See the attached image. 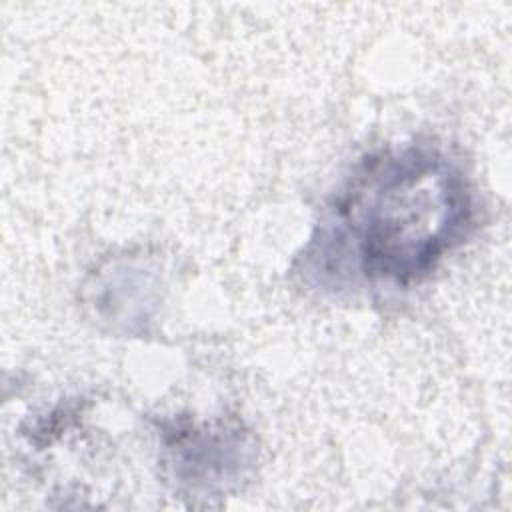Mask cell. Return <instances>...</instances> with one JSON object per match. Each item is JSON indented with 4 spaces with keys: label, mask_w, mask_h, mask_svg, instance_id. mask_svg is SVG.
<instances>
[{
    "label": "cell",
    "mask_w": 512,
    "mask_h": 512,
    "mask_svg": "<svg viewBox=\"0 0 512 512\" xmlns=\"http://www.w3.org/2000/svg\"><path fill=\"white\" fill-rule=\"evenodd\" d=\"M370 206L356 208L362 270L396 282L426 274L468 220V196L442 160L408 152L372 182Z\"/></svg>",
    "instance_id": "cell-1"
}]
</instances>
